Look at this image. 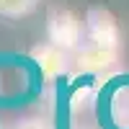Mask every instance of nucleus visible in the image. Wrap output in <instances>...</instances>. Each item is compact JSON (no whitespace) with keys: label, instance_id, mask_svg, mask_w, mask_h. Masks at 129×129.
Returning <instances> with one entry per match:
<instances>
[{"label":"nucleus","instance_id":"1","mask_svg":"<svg viewBox=\"0 0 129 129\" xmlns=\"http://www.w3.org/2000/svg\"><path fill=\"white\" fill-rule=\"evenodd\" d=\"M121 54V31L114 13L93 8L85 16L83 47L72 54V64L83 72H109L116 67Z\"/></svg>","mask_w":129,"mask_h":129},{"label":"nucleus","instance_id":"2","mask_svg":"<svg viewBox=\"0 0 129 129\" xmlns=\"http://www.w3.org/2000/svg\"><path fill=\"white\" fill-rule=\"evenodd\" d=\"M47 36L52 44L75 54L83 47V39H85V21H80L78 13H72V10L54 8L47 16Z\"/></svg>","mask_w":129,"mask_h":129},{"label":"nucleus","instance_id":"3","mask_svg":"<svg viewBox=\"0 0 129 129\" xmlns=\"http://www.w3.org/2000/svg\"><path fill=\"white\" fill-rule=\"evenodd\" d=\"M31 59L36 62V67L41 70V75L49 78V80L64 75V72H67V67L72 64V54H70V52H64L62 47L52 44V41L34 47V49H31Z\"/></svg>","mask_w":129,"mask_h":129},{"label":"nucleus","instance_id":"4","mask_svg":"<svg viewBox=\"0 0 129 129\" xmlns=\"http://www.w3.org/2000/svg\"><path fill=\"white\" fill-rule=\"evenodd\" d=\"M41 0H0V16L3 18H23L39 8Z\"/></svg>","mask_w":129,"mask_h":129},{"label":"nucleus","instance_id":"5","mask_svg":"<svg viewBox=\"0 0 129 129\" xmlns=\"http://www.w3.org/2000/svg\"><path fill=\"white\" fill-rule=\"evenodd\" d=\"M16 129H52L44 119H23V121H18Z\"/></svg>","mask_w":129,"mask_h":129}]
</instances>
